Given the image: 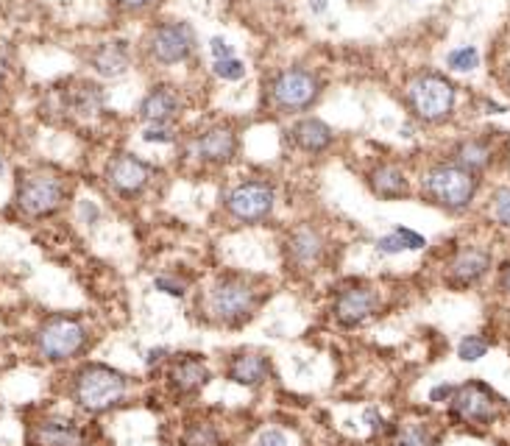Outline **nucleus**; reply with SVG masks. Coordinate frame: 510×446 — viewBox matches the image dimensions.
Returning a JSON list of instances; mask_svg holds the SVG:
<instances>
[{
    "instance_id": "21",
    "label": "nucleus",
    "mask_w": 510,
    "mask_h": 446,
    "mask_svg": "<svg viewBox=\"0 0 510 446\" xmlns=\"http://www.w3.org/2000/svg\"><path fill=\"white\" fill-rule=\"evenodd\" d=\"M291 140L299 151H307V153H321L332 145L335 135L332 129L318 117H301L299 123H293L291 129Z\"/></svg>"
},
{
    "instance_id": "36",
    "label": "nucleus",
    "mask_w": 510,
    "mask_h": 446,
    "mask_svg": "<svg viewBox=\"0 0 510 446\" xmlns=\"http://www.w3.org/2000/svg\"><path fill=\"white\" fill-rule=\"evenodd\" d=\"M455 396V386H450V382H443V386H435L432 391H430V402H450Z\"/></svg>"
},
{
    "instance_id": "10",
    "label": "nucleus",
    "mask_w": 510,
    "mask_h": 446,
    "mask_svg": "<svg viewBox=\"0 0 510 446\" xmlns=\"http://www.w3.org/2000/svg\"><path fill=\"white\" fill-rule=\"evenodd\" d=\"M274 187L265 181H243L227 196V209L240 223H260L274 209Z\"/></svg>"
},
{
    "instance_id": "13",
    "label": "nucleus",
    "mask_w": 510,
    "mask_h": 446,
    "mask_svg": "<svg viewBox=\"0 0 510 446\" xmlns=\"http://www.w3.org/2000/svg\"><path fill=\"white\" fill-rule=\"evenodd\" d=\"M196 151L204 163H212V165H227L235 159L237 153V135L232 125L227 123H215L204 135H199L196 140Z\"/></svg>"
},
{
    "instance_id": "41",
    "label": "nucleus",
    "mask_w": 510,
    "mask_h": 446,
    "mask_svg": "<svg viewBox=\"0 0 510 446\" xmlns=\"http://www.w3.org/2000/svg\"><path fill=\"white\" fill-rule=\"evenodd\" d=\"M327 9V0H312V12H318V14H321Z\"/></svg>"
},
{
    "instance_id": "1",
    "label": "nucleus",
    "mask_w": 510,
    "mask_h": 446,
    "mask_svg": "<svg viewBox=\"0 0 510 446\" xmlns=\"http://www.w3.org/2000/svg\"><path fill=\"white\" fill-rule=\"evenodd\" d=\"M129 388L132 379L123 371L104 363H87L73 376V402L87 413H109L129 396Z\"/></svg>"
},
{
    "instance_id": "39",
    "label": "nucleus",
    "mask_w": 510,
    "mask_h": 446,
    "mask_svg": "<svg viewBox=\"0 0 510 446\" xmlns=\"http://www.w3.org/2000/svg\"><path fill=\"white\" fill-rule=\"evenodd\" d=\"M115 4L125 12H143L153 4V0H115Z\"/></svg>"
},
{
    "instance_id": "14",
    "label": "nucleus",
    "mask_w": 510,
    "mask_h": 446,
    "mask_svg": "<svg viewBox=\"0 0 510 446\" xmlns=\"http://www.w3.org/2000/svg\"><path fill=\"white\" fill-rule=\"evenodd\" d=\"M179 112H181V98L168 84H156L151 92H145V98L140 101V109H137L140 120L151 125H168L179 117Z\"/></svg>"
},
{
    "instance_id": "7",
    "label": "nucleus",
    "mask_w": 510,
    "mask_h": 446,
    "mask_svg": "<svg viewBox=\"0 0 510 446\" xmlns=\"http://www.w3.org/2000/svg\"><path fill=\"white\" fill-rule=\"evenodd\" d=\"M450 407H452V419L455 422L474 424V427H488L499 416L502 399L486 386V382L471 379V382H466V386L455 388V396L450 399Z\"/></svg>"
},
{
    "instance_id": "42",
    "label": "nucleus",
    "mask_w": 510,
    "mask_h": 446,
    "mask_svg": "<svg viewBox=\"0 0 510 446\" xmlns=\"http://www.w3.org/2000/svg\"><path fill=\"white\" fill-rule=\"evenodd\" d=\"M4 76H6V59L0 56V84H4Z\"/></svg>"
},
{
    "instance_id": "23",
    "label": "nucleus",
    "mask_w": 510,
    "mask_h": 446,
    "mask_svg": "<svg viewBox=\"0 0 510 446\" xmlns=\"http://www.w3.org/2000/svg\"><path fill=\"white\" fill-rule=\"evenodd\" d=\"M440 435L427 422H404L391 432V446H438Z\"/></svg>"
},
{
    "instance_id": "34",
    "label": "nucleus",
    "mask_w": 510,
    "mask_h": 446,
    "mask_svg": "<svg viewBox=\"0 0 510 446\" xmlns=\"http://www.w3.org/2000/svg\"><path fill=\"white\" fill-rule=\"evenodd\" d=\"M257 446H288V438H284V432H279V430H265V432H260Z\"/></svg>"
},
{
    "instance_id": "33",
    "label": "nucleus",
    "mask_w": 510,
    "mask_h": 446,
    "mask_svg": "<svg viewBox=\"0 0 510 446\" xmlns=\"http://www.w3.org/2000/svg\"><path fill=\"white\" fill-rule=\"evenodd\" d=\"M143 140L145 143H173V132L168 129V125H151V129L143 132Z\"/></svg>"
},
{
    "instance_id": "9",
    "label": "nucleus",
    "mask_w": 510,
    "mask_h": 446,
    "mask_svg": "<svg viewBox=\"0 0 510 446\" xmlns=\"http://www.w3.org/2000/svg\"><path fill=\"white\" fill-rule=\"evenodd\" d=\"M196 51V31L190 23H159L148 34V53L156 65H179Z\"/></svg>"
},
{
    "instance_id": "17",
    "label": "nucleus",
    "mask_w": 510,
    "mask_h": 446,
    "mask_svg": "<svg viewBox=\"0 0 510 446\" xmlns=\"http://www.w3.org/2000/svg\"><path fill=\"white\" fill-rule=\"evenodd\" d=\"M84 430L76 422L48 419L31 430V443L34 446H84Z\"/></svg>"
},
{
    "instance_id": "29",
    "label": "nucleus",
    "mask_w": 510,
    "mask_h": 446,
    "mask_svg": "<svg viewBox=\"0 0 510 446\" xmlns=\"http://www.w3.org/2000/svg\"><path fill=\"white\" fill-rule=\"evenodd\" d=\"M446 65H450L452 70L468 73V70H474L477 65H480V53H477V48H471V45L458 48V51H452L450 56H446Z\"/></svg>"
},
{
    "instance_id": "8",
    "label": "nucleus",
    "mask_w": 510,
    "mask_h": 446,
    "mask_svg": "<svg viewBox=\"0 0 510 446\" xmlns=\"http://www.w3.org/2000/svg\"><path fill=\"white\" fill-rule=\"evenodd\" d=\"M65 201V181L53 173H31L17 184V207L28 218L53 215Z\"/></svg>"
},
{
    "instance_id": "3",
    "label": "nucleus",
    "mask_w": 510,
    "mask_h": 446,
    "mask_svg": "<svg viewBox=\"0 0 510 446\" xmlns=\"http://www.w3.org/2000/svg\"><path fill=\"white\" fill-rule=\"evenodd\" d=\"M477 187H480L477 173H471L460 165H435L424 176V190L432 199V204L450 209V212H463L474 201Z\"/></svg>"
},
{
    "instance_id": "27",
    "label": "nucleus",
    "mask_w": 510,
    "mask_h": 446,
    "mask_svg": "<svg viewBox=\"0 0 510 446\" xmlns=\"http://www.w3.org/2000/svg\"><path fill=\"white\" fill-rule=\"evenodd\" d=\"M184 446H220V432L215 424H193L184 432Z\"/></svg>"
},
{
    "instance_id": "37",
    "label": "nucleus",
    "mask_w": 510,
    "mask_h": 446,
    "mask_svg": "<svg viewBox=\"0 0 510 446\" xmlns=\"http://www.w3.org/2000/svg\"><path fill=\"white\" fill-rule=\"evenodd\" d=\"M366 422H368V430H371V432L388 430V422L379 416V410H376V407H368V410H366Z\"/></svg>"
},
{
    "instance_id": "31",
    "label": "nucleus",
    "mask_w": 510,
    "mask_h": 446,
    "mask_svg": "<svg viewBox=\"0 0 510 446\" xmlns=\"http://www.w3.org/2000/svg\"><path fill=\"white\" fill-rule=\"evenodd\" d=\"M494 218L502 223V227L510 229V187L496 190V196H494Z\"/></svg>"
},
{
    "instance_id": "38",
    "label": "nucleus",
    "mask_w": 510,
    "mask_h": 446,
    "mask_svg": "<svg viewBox=\"0 0 510 446\" xmlns=\"http://www.w3.org/2000/svg\"><path fill=\"white\" fill-rule=\"evenodd\" d=\"M168 358H171L168 346H156V348H151V352L145 355V366H148V368H153L156 363H162V360H168Z\"/></svg>"
},
{
    "instance_id": "35",
    "label": "nucleus",
    "mask_w": 510,
    "mask_h": 446,
    "mask_svg": "<svg viewBox=\"0 0 510 446\" xmlns=\"http://www.w3.org/2000/svg\"><path fill=\"white\" fill-rule=\"evenodd\" d=\"M209 51H212V59L218 61V59H232L235 56V51L227 45V40H220V37H215L212 42H209Z\"/></svg>"
},
{
    "instance_id": "20",
    "label": "nucleus",
    "mask_w": 510,
    "mask_h": 446,
    "mask_svg": "<svg viewBox=\"0 0 510 446\" xmlns=\"http://www.w3.org/2000/svg\"><path fill=\"white\" fill-rule=\"evenodd\" d=\"M271 376V360L263 352H240L229 363V379L243 388H257Z\"/></svg>"
},
{
    "instance_id": "2",
    "label": "nucleus",
    "mask_w": 510,
    "mask_h": 446,
    "mask_svg": "<svg viewBox=\"0 0 510 446\" xmlns=\"http://www.w3.org/2000/svg\"><path fill=\"white\" fill-rule=\"evenodd\" d=\"M257 288L246 276H223L209 291V310L227 327H243L257 310Z\"/></svg>"
},
{
    "instance_id": "6",
    "label": "nucleus",
    "mask_w": 510,
    "mask_h": 446,
    "mask_svg": "<svg viewBox=\"0 0 510 446\" xmlns=\"http://www.w3.org/2000/svg\"><path fill=\"white\" fill-rule=\"evenodd\" d=\"M321 95V79L307 68H288L271 81V101L282 112H304Z\"/></svg>"
},
{
    "instance_id": "25",
    "label": "nucleus",
    "mask_w": 510,
    "mask_h": 446,
    "mask_svg": "<svg viewBox=\"0 0 510 446\" xmlns=\"http://www.w3.org/2000/svg\"><path fill=\"white\" fill-rule=\"evenodd\" d=\"M427 246V240L419 235V232H413L407 227H396L391 235L385 237H379L376 240V248L382 254H402V251H422Z\"/></svg>"
},
{
    "instance_id": "32",
    "label": "nucleus",
    "mask_w": 510,
    "mask_h": 446,
    "mask_svg": "<svg viewBox=\"0 0 510 446\" xmlns=\"http://www.w3.org/2000/svg\"><path fill=\"white\" fill-rule=\"evenodd\" d=\"M153 288L162 291V293H168V296H173V299H181L184 291H187V284H184L181 279H176V276H156V279H153Z\"/></svg>"
},
{
    "instance_id": "30",
    "label": "nucleus",
    "mask_w": 510,
    "mask_h": 446,
    "mask_svg": "<svg viewBox=\"0 0 510 446\" xmlns=\"http://www.w3.org/2000/svg\"><path fill=\"white\" fill-rule=\"evenodd\" d=\"M212 73L223 81H240L246 76V65L235 56L232 59H218V61H212Z\"/></svg>"
},
{
    "instance_id": "18",
    "label": "nucleus",
    "mask_w": 510,
    "mask_h": 446,
    "mask_svg": "<svg viewBox=\"0 0 510 446\" xmlns=\"http://www.w3.org/2000/svg\"><path fill=\"white\" fill-rule=\"evenodd\" d=\"M288 260H291V265H296V268H310V265H315L318 260L324 257V237H321V232H315L312 227H301V229H296L291 237H288Z\"/></svg>"
},
{
    "instance_id": "5",
    "label": "nucleus",
    "mask_w": 510,
    "mask_h": 446,
    "mask_svg": "<svg viewBox=\"0 0 510 446\" xmlns=\"http://www.w3.org/2000/svg\"><path fill=\"white\" fill-rule=\"evenodd\" d=\"M89 343L87 327L79 318L70 315H53L37 332V348L40 355L51 363H65L79 358Z\"/></svg>"
},
{
    "instance_id": "12",
    "label": "nucleus",
    "mask_w": 510,
    "mask_h": 446,
    "mask_svg": "<svg viewBox=\"0 0 510 446\" xmlns=\"http://www.w3.org/2000/svg\"><path fill=\"white\" fill-rule=\"evenodd\" d=\"M151 165L134 153H115L107 165V181L117 196H137L151 181Z\"/></svg>"
},
{
    "instance_id": "16",
    "label": "nucleus",
    "mask_w": 510,
    "mask_h": 446,
    "mask_svg": "<svg viewBox=\"0 0 510 446\" xmlns=\"http://www.w3.org/2000/svg\"><path fill=\"white\" fill-rule=\"evenodd\" d=\"M92 70L101 79H117L129 70L132 65V53H129V42L123 40H112V42H101L89 56Z\"/></svg>"
},
{
    "instance_id": "28",
    "label": "nucleus",
    "mask_w": 510,
    "mask_h": 446,
    "mask_svg": "<svg viewBox=\"0 0 510 446\" xmlns=\"http://www.w3.org/2000/svg\"><path fill=\"white\" fill-rule=\"evenodd\" d=\"M486 355H488V340L480 338V335H466L458 346V358L466 360V363H477Z\"/></svg>"
},
{
    "instance_id": "4",
    "label": "nucleus",
    "mask_w": 510,
    "mask_h": 446,
    "mask_svg": "<svg viewBox=\"0 0 510 446\" xmlns=\"http://www.w3.org/2000/svg\"><path fill=\"white\" fill-rule=\"evenodd\" d=\"M410 109L424 123H440L455 109V87L440 73H422L407 87Z\"/></svg>"
},
{
    "instance_id": "40",
    "label": "nucleus",
    "mask_w": 510,
    "mask_h": 446,
    "mask_svg": "<svg viewBox=\"0 0 510 446\" xmlns=\"http://www.w3.org/2000/svg\"><path fill=\"white\" fill-rule=\"evenodd\" d=\"M499 284H502V291L510 293V263L502 265V271H499Z\"/></svg>"
},
{
    "instance_id": "43",
    "label": "nucleus",
    "mask_w": 510,
    "mask_h": 446,
    "mask_svg": "<svg viewBox=\"0 0 510 446\" xmlns=\"http://www.w3.org/2000/svg\"><path fill=\"white\" fill-rule=\"evenodd\" d=\"M0 173H4V159H0Z\"/></svg>"
},
{
    "instance_id": "15",
    "label": "nucleus",
    "mask_w": 510,
    "mask_h": 446,
    "mask_svg": "<svg viewBox=\"0 0 510 446\" xmlns=\"http://www.w3.org/2000/svg\"><path fill=\"white\" fill-rule=\"evenodd\" d=\"M168 382L173 391H179L184 396H193L209 382V368L201 355H181L171 363Z\"/></svg>"
},
{
    "instance_id": "22",
    "label": "nucleus",
    "mask_w": 510,
    "mask_h": 446,
    "mask_svg": "<svg viewBox=\"0 0 510 446\" xmlns=\"http://www.w3.org/2000/svg\"><path fill=\"white\" fill-rule=\"evenodd\" d=\"M368 184H371V190H374L379 199H388V201L404 199L410 193L407 179H404V173L396 165H376L368 173Z\"/></svg>"
},
{
    "instance_id": "24",
    "label": "nucleus",
    "mask_w": 510,
    "mask_h": 446,
    "mask_svg": "<svg viewBox=\"0 0 510 446\" xmlns=\"http://www.w3.org/2000/svg\"><path fill=\"white\" fill-rule=\"evenodd\" d=\"M455 165L477 173L491 165V148L483 140H466L455 148Z\"/></svg>"
},
{
    "instance_id": "11",
    "label": "nucleus",
    "mask_w": 510,
    "mask_h": 446,
    "mask_svg": "<svg viewBox=\"0 0 510 446\" xmlns=\"http://www.w3.org/2000/svg\"><path fill=\"white\" fill-rule=\"evenodd\" d=\"M379 310V293L371 288V284H348L343 288L332 304L335 321L346 330L366 324L368 318H374Z\"/></svg>"
},
{
    "instance_id": "26",
    "label": "nucleus",
    "mask_w": 510,
    "mask_h": 446,
    "mask_svg": "<svg viewBox=\"0 0 510 446\" xmlns=\"http://www.w3.org/2000/svg\"><path fill=\"white\" fill-rule=\"evenodd\" d=\"M70 104H73V109L79 115H95L104 107V92L98 87H92V84H81V89L73 92Z\"/></svg>"
},
{
    "instance_id": "19",
    "label": "nucleus",
    "mask_w": 510,
    "mask_h": 446,
    "mask_svg": "<svg viewBox=\"0 0 510 446\" xmlns=\"http://www.w3.org/2000/svg\"><path fill=\"white\" fill-rule=\"evenodd\" d=\"M491 268V254L483 248H463L450 263V282L452 284H474L480 282Z\"/></svg>"
}]
</instances>
